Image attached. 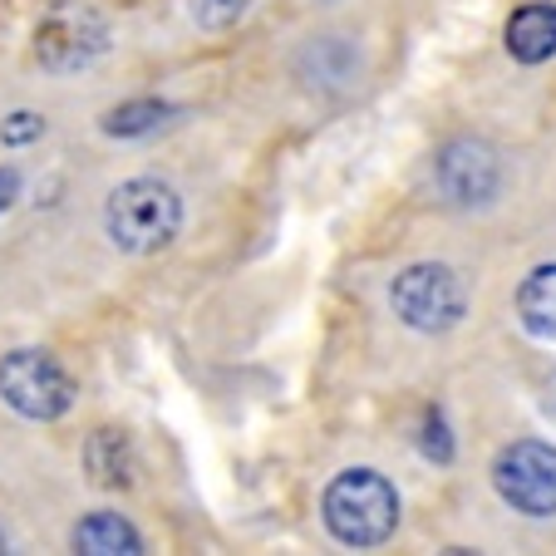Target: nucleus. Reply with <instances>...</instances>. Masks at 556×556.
Wrapping results in <instances>:
<instances>
[{
    "label": "nucleus",
    "mask_w": 556,
    "mask_h": 556,
    "mask_svg": "<svg viewBox=\"0 0 556 556\" xmlns=\"http://www.w3.org/2000/svg\"><path fill=\"white\" fill-rule=\"evenodd\" d=\"M0 552H5V532H0Z\"/></svg>",
    "instance_id": "6ab92c4d"
},
{
    "label": "nucleus",
    "mask_w": 556,
    "mask_h": 556,
    "mask_svg": "<svg viewBox=\"0 0 556 556\" xmlns=\"http://www.w3.org/2000/svg\"><path fill=\"white\" fill-rule=\"evenodd\" d=\"M493 488L513 513L556 517V448L546 439H517L497 453Z\"/></svg>",
    "instance_id": "423d86ee"
},
{
    "label": "nucleus",
    "mask_w": 556,
    "mask_h": 556,
    "mask_svg": "<svg viewBox=\"0 0 556 556\" xmlns=\"http://www.w3.org/2000/svg\"><path fill=\"white\" fill-rule=\"evenodd\" d=\"M419 453H424L429 463H439V468H448V463H453V433H448V419H443V409H429V414H424Z\"/></svg>",
    "instance_id": "2eb2a0df"
},
{
    "label": "nucleus",
    "mask_w": 556,
    "mask_h": 556,
    "mask_svg": "<svg viewBox=\"0 0 556 556\" xmlns=\"http://www.w3.org/2000/svg\"><path fill=\"white\" fill-rule=\"evenodd\" d=\"M109 50V21L79 0H60L35 30V54L50 74H79Z\"/></svg>",
    "instance_id": "0eeeda50"
},
{
    "label": "nucleus",
    "mask_w": 556,
    "mask_h": 556,
    "mask_svg": "<svg viewBox=\"0 0 556 556\" xmlns=\"http://www.w3.org/2000/svg\"><path fill=\"white\" fill-rule=\"evenodd\" d=\"M433 192L453 212H483L503 192V153L488 138L458 134L433 153Z\"/></svg>",
    "instance_id": "20e7f679"
},
{
    "label": "nucleus",
    "mask_w": 556,
    "mask_h": 556,
    "mask_svg": "<svg viewBox=\"0 0 556 556\" xmlns=\"http://www.w3.org/2000/svg\"><path fill=\"white\" fill-rule=\"evenodd\" d=\"M45 134V118L40 114H11V124L0 128V138H5V143H30V138H40Z\"/></svg>",
    "instance_id": "dca6fc26"
},
{
    "label": "nucleus",
    "mask_w": 556,
    "mask_h": 556,
    "mask_svg": "<svg viewBox=\"0 0 556 556\" xmlns=\"http://www.w3.org/2000/svg\"><path fill=\"white\" fill-rule=\"evenodd\" d=\"M295 70H301V79L311 89H330V94H340V89H355L359 85L365 60H359L355 40H345V35H315V40L301 45Z\"/></svg>",
    "instance_id": "6e6552de"
},
{
    "label": "nucleus",
    "mask_w": 556,
    "mask_h": 556,
    "mask_svg": "<svg viewBox=\"0 0 556 556\" xmlns=\"http://www.w3.org/2000/svg\"><path fill=\"white\" fill-rule=\"evenodd\" d=\"M15 188H21V178H15V173H11V168H5V173H0V212L11 207V198H15Z\"/></svg>",
    "instance_id": "a211bd4d"
},
{
    "label": "nucleus",
    "mask_w": 556,
    "mask_h": 556,
    "mask_svg": "<svg viewBox=\"0 0 556 556\" xmlns=\"http://www.w3.org/2000/svg\"><path fill=\"white\" fill-rule=\"evenodd\" d=\"M320 517L340 546H384L400 527V493L384 472L345 468L320 493Z\"/></svg>",
    "instance_id": "f257e3e1"
},
{
    "label": "nucleus",
    "mask_w": 556,
    "mask_h": 556,
    "mask_svg": "<svg viewBox=\"0 0 556 556\" xmlns=\"http://www.w3.org/2000/svg\"><path fill=\"white\" fill-rule=\"evenodd\" d=\"M85 468L99 488H128L134 483V448L118 429H94L85 443Z\"/></svg>",
    "instance_id": "f8f14e48"
},
{
    "label": "nucleus",
    "mask_w": 556,
    "mask_h": 556,
    "mask_svg": "<svg viewBox=\"0 0 556 556\" xmlns=\"http://www.w3.org/2000/svg\"><path fill=\"white\" fill-rule=\"evenodd\" d=\"M173 118V104H163V99H128V104L109 109L104 114V134L109 138H143L153 134V128H163Z\"/></svg>",
    "instance_id": "ddd939ff"
},
{
    "label": "nucleus",
    "mask_w": 556,
    "mask_h": 556,
    "mask_svg": "<svg viewBox=\"0 0 556 556\" xmlns=\"http://www.w3.org/2000/svg\"><path fill=\"white\" fill-rule=\"evenodd\" d=\"M0 400L11 404L21 419L50 424L60 414H70L74 404V379L50 350H11L0 359Z\"/></svg>",
    "instance_id": "39448f33"
},
{
    "label": "nucleus",
    "mask_w": 556,
    "mask_h": 556,
    "mask_svg": "<svg viewBox=\"0 0 556 556\" xmlns=\"http://www.w3.org/2000/svg\"><path fill=\"white\" fill-rule=\"evenodd\" d=\"M389 311L419 336H443L468 315V286L448 262H414L389 281Z\"/></svg>",
    "instance_id": "7ed1b4c3"
},
{
    "label": "nucleus",
    "mask_w": 556,
    "mask_h": 556,
    "mask_svg": "<svg viewBox=\"0 0 556 556\" xmlns=\"http://www.w3.org/2000/svg\"><path fill=\"white\" fill-rule=\"evenodd\" d=\"M109 242L128 256H153L178 242L182 231V198L163 178H128L104 202Z\"/></svg>",
    "instance_id": "f03ea898"
},
{
    "label": "nucleus",
    "mask_w": 556,
    "mask_h": 556,
    "mask_svg": "<svg viewBox=\"0 0 556 556\" xmlns=\"http://www.w3.org/2000/svg\"><path fill=\"white\" fill-rule=\"evenodd\" d=\"M517 326L542 345H556V262H542L517 286Z\"/></svg>",
    "instance_id": "9d476101"
},
{
    "label": "nucleus",
    "mask_w": 556,
    "mask_h": 556,
    "mask_svg": "<svg viewBox=\"0 0 556 556\" xmlns=\"http://www.w3.org/2000/svg\"><path fill=\"white\" fill-rule=\"evenodd\" d=\"M503 45L517 64H546L556 60V0H532L522 11H513L503 30Z\"/></svg>",
    "instance_id": "1a4fd4ad"
},
{
    "label": "nucleus",
    "mask_w": 556,
    "mask_h": 556,
    "mask_svg": "<svg viewBox=\"0 0 556 556\" xmlns=\"http://www.w3.org/2000/svg\"><path fill=\"white\" fill-rule=\"evenodd\" d=\"M70 546L85 556H138L143 536L124 513H89L85 522L70 532Z\"/></svg>",
    "instance_id": "9b49d317"
},
{
    "label": "nucleus",
    "mask_w": 556,
    "mask_h": 556,
    "mask_svg": "<svg viewBox=\"0 0 556 556\" xmlns=\"http://www.w3.org/2000/svg\"><path fill=\"white\" fill-rule=\"evenodd\" d=\"M247 11H252V0H188V15L202 30H231Z\"/></svg>",
    "instance_id": "4468645a"
},
{
    "label": "nucleus",
    "mask_w": 556,
    "mask_h": 556,
    "mask_svg": "<svg viewBox=\"0 0 556 556\" xmlns=\"http://www.w3.org/2000/svg\"><path fill=\"white\" fill-rule=\"evenodd\" d=\"M542 414L552 419V429H556V369L542 379Z\"/></svg>",
    "instance_id": "f3484780"
}]
</instances>
